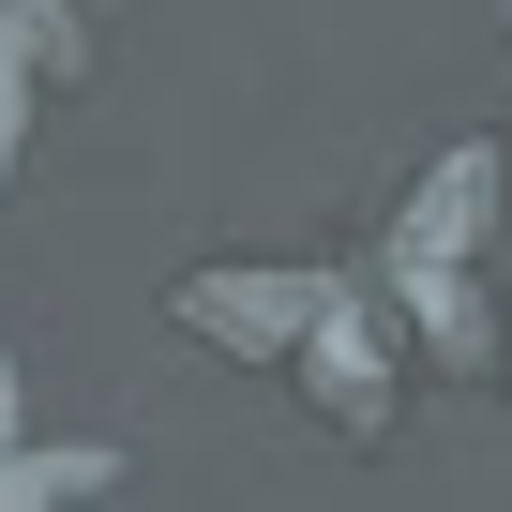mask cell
<instances>
[{
    "mask_svg": "<svg viewBox=\"0 0 512 512\" xmlns=\"http://www.w3.org/2000/svg\"><path fill=\"white\" fill-rule=\"evenodd\" d=\"M317 302H332V272H196V287H181V332H211V347H241V362H287Z\"/></svg>",
    "mask_w": 512,
    "mask_h": 512,
    "instance_id": "6da1fadb",
    "label": "cell"
}]
</instances>
